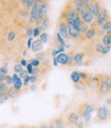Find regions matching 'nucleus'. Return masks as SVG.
I'll return each instance as SVG.
<instances>
[{
  "label": "nucleus",
  "mask_w": 111,
  "mask_h": 128,
  "mask_svg": "<svg viewBox=\"0 0 111 128\" xmlns=\"http://www.w3.org/2000/svg\"><path fill=\"white\" fill-rule=\"evenodd\" d=\"M73 58H74V54L68 53V65H73Z\"/></svg>",
  "instance_id": "nucleus-41"
},
{
  "label": "nucleus",
  "mask_w": 111,
  "mask_h": 128,
  "mask_svg": "<svg viewBox=\"0 0 111 128\" xmlns=\"http://www.w3.org/2000/svg\"><path fill=\"white\" fill-rule=\"evenodd\" d=\"M98 35V27H90L89 30L83 34L85 40H93Z\"/></svg>",
  "instance_id": "nucleus-14"
},
{
  "label": "nucleus",
  "mask_w": 111,
  "mask_h": 128,
  "mask_svg": "<svg viewBox=\"0 0 111 128\" xmlns=\"http://www.w3.org/2000/svg\"><path fill=\"white\" fill-rule=\"evenodd\" d=\"M61 18H63V20L67 24H72V25H74L77 28H79L80 24L82 23L80 16H79V14L74 10V7L71 4L66 5V7L61 14Z\"/></svg>",
  "instance_id": "nucleus-1"
},
{
  "label": "nucleus",
  "mask_w": 111,
  "mask_h": 128,
  "mask_svg": "<svg viewBox=\"0 0 111 128\" xmlns=\"http://www.w3.org/2000/svg\"><path fill=\"white\" fill-rule=\"evenodd\" d=\"M102 8H103V6H102L101 2L99 1V0H95V2L89 6L88 10L91 12V14L95 17V19H96L98 17V14H100V12L102 10Z\"/></svg>",
  "instance_id": "nucleus-13"
},
{
  "label": "nucleus",
  "mask_w": 111,
  "mask_h": 128,
  "mask_svg": "<svg viewBox=\"0 0 111 128\" xmlns=\"http://www.w3.org/2000/svg\"><path fill=\"white\" fill-rule=\"evenodd\" d=\"M103 46H104V44H102V42H101V40L96 42V44H95V51H96L98 54H101Z\"/></svg>",
  "instance_id": "nucleus-29"
},
{
  "label": "nucleus",
  "mask_w": 111,
  "mask_h": 128,
  "mask_svg": "<svg viewBox=\"0 0 111 128\" xmlns=\"http://www.w3.org/2000/svg\"><path fill=\"white\" fill-rule=\"evenodd\" d=\"M39 26H40V28H41L42 32H44L47 28H49V26H50V19H49V17L44 18V20L42 21V23H41Z\"/></svg>",
  "instance_id": "nucleus-26"
},
{
  "label": "nucleus",
  "mask_w": 111,
  "mask_h": 128,
  "mask_svg": "<svg viewBox=\"0 0 111 128\" xmlns=\"http://www.w3.org/2000/svg\"><path fill=\"white\" fill-rule=\"evenodd\" d=\"M100 28H101V30L103 32H104V33H107L109 30H111V20H108L107 22H105Z\"/></svg>",
  "instance_id": "nucleus-23"
},
{
  "label": "nucleus",
  "mask_w": 111,
  "mask_h": 128,
  "mask_svg": "<svg viewBox=\"0 0 111 128\" xmlns=\"http://www.w3.org/2000/svg\"><path fill=\"white\" fill-rule=\"evenodd\" d=\"M108 86H109V91L111 92V76H109L108 78Z\"/></svg>",
  "instance_id": "nucleus-53"
},
{
  "label": "nucleus",
  "mask_w": 111,
  "mask_h": 128,
  "mask_svg": "<svg viewBox=\"0 0 111 128\" xmlns=\"http://www.w3.org/2000/svg\"><path fill=\"white\" fill-rule=\"evenodd\" d=\"M80 121V118H79L77 112H70V113L67 115V118H66V126L68 127H72V128H75L77 126V124Z\"/></svg>",
  "instance_id": "nucleus-7"
},
{
  "label": "nucleus",
  "mask_w": 111,
  "mask_h": 128,
  "mask_svg": "<svg viewBox=\"0 0 111 128\" xmlns=\"http://www.w3.org/2000/svg\"><path fill=\"white\" fill-rule=\"evenodd\" d=\"M111 112L106 106H101L96 108V122L104 123L110 119Z\"/></svg>",
  "instance_id": "nucleus-3"
},
{
  "label": "nucleus",
  "mask_w": 111,
  "mask_h": 128,
  "mask_svg": "<svg viewBox=\"0 0 111 128\" xmlns=\"http://www.w3.org/2000/svg\"><path fill=\"white\" fill-rule=\"evenodd\" d=\"M80 16V19L83 23H85L86 25H89L90 27H97L96 26V19L95 17L91 14V12L89 10H83L81 12H79Z\"/></svg>",
  "instance_id": "nucleus-6"
},
{
  "label": "nucleus",
  "mask_w": 111,
  "mask_h": 128,
  "mask_svg": "<svg viewBox=\"0 0 111 128\" xmlns=\"http://www.w3.org/2000/svg\"><path fill=\"white\" fill-rule=\"evenodd\" d=\"M33 42H34V37H29L28 38V40H27V49H31Z\"/></svg>",
  "instance_id": "nucleus-46"
},
{
  "label": "nucleus",
  "mask_w": 111,
  "mask_h": 128,
  "mask_svg": "<svg viewBox=\"0 0 111 128\" xmlns=\"http://www.w3.org/2000/svg\"><path fill=\"white\" fill-rule=\"evenodd\" d=\"M74 87H75V89H77V90H84L85 87H86V83L80 81L77 84H74Z\"/></svg>",
  "instance_id": "nucleus-32"
},
{
  "label": "nucleus",
  "mask_w": 111,
  "mask_h": 128,
  "mask_svg": "<svg viewBox=\"0 0 111 128\" xmlns=\"http://www.w3.org/2000/svg\"><path fill=\"white\" fill-rule=\"evenodd\" d=\"M56 59H57V61L60 65H63V66L68 65V54L67 53H65V52L60 53L57 57H56Z\"/></svg>",
  "instance_id": "nucleus-15"
},
{
  "label": "nucleus",
  "mask_w": 111,
  "mask_h": 128,
  "mask_svg": "<svg viewBox=\"0 0 111 128\" xmlns=\"http://www.w3.org/2000/svg\"><path fill=\"white\" fill-rule=\"evenodd\" d=\"M50 10V4L49 1H44L40 3V6H39V10H38V14L36 18V26H39L42 23V21L44 20V18L47 17V12H49Z\"/></svg>",
  "instance_id": "nucleus-4"
},
{
  "label": "nucleus",
  "mask_w": 111,
  "mask_h": 128,
  "mask_svg": "<svg viewBox=\"0 0 111 128\" xmlns=\"http://www.w3.org/2000/svg\"><path fill=\"white\" fill-rule=\"evenodd\" d=\"M67 26H68V32H69L70 39H72V40H79L81 37H83L79 28L75 27L72 24H67Z\"/></svg>",
  "instance_id": "nucleus-10"
},
{
  "label": "nucleus",
  "mask_w": 111,
  "mask_h": 128,
  "mask_svg": "<svg viewBox=\"0 0 111 128\" xmlns=\"http://www.w3.org/2000/svg\"><path fill=\"white\" fill-rule=\"evenodd\" d=\"M39 6H40V2H34L33 6L31 7V10H29V23L30 25H33L36 23V18L38 14V10H39Z\"/></svg>",
  "instance_id": "nucleus-12"
},
{
  "label": "nucleus",
  "mask_w": 111,
  "mask_h": 128,
  "mask_svg": "<svg viewBox=\"0 0 111 128\" xmlns=\"http://www.w3.org/2000/svg\"><path fill=\"white\" fill-rule=\"evenodd\" d=\"M110 50H111V46H103V49H102L101 54L102 55H107L110 52Z\"/></svg>",
  "instance_id": "nucleus-39"
},
{
  "label": "nucleus",
  "mask_w": 111,
  "mask_h": 128,
  "mask_svg": "<svg viewBox=\"0 0 111 128\" xmlns=\"http://www.w3.org/2000/svg\"><path fill=\"white\" fill-rule=\"evenodd\" d=\"M21 1H22V4H23V5H25V3H26L27 0H21Z\"/></svg>",
  "instance_id": "nucleus-57"
},
{
  "label": "nucleus",
  "mask_w": 111,
  "mask_h": 128,
  "mask_svg": "<svg viewBox=\"0 0 111 128\" xmlns=\"http://www.w3.org/2000/svg\"><path fill=\"white\" fill-rule=\"evenodd\" d=\"M53 62H54L53 64H54V65H55V66H58V65H59V63H58V61H57V59H56V57L54 58V61H53Z\"/></svg>",
  "instance_id": "nucleus-54"
},
{
  "label": "nucleus",
  "mask_w": 111,
  "mask_h": 128,
  "mask_svg": "<svg viewBox=\"0 0 111 128\" xmlns=\"http://www.w3.org/2000/svg\"><path fill=\"white\" fill-rule=\"evenodd\" d=\"M108 20H110L109 12H108V10L105 8V7H103L102 10L100 12V14H98V17L96 18V26L97 27H101L103 24H104L105 22H107Z\"/></svg>",
  "instance_id": "nucleus-11"
},
{
  "label": "nucleus",
  "mask_w": 111,
  "mask_h": 128,
  "mask_svg": "<svg viewBox=\"0 0 111 128\" xmlns=\"http://www.w3.org/2000/svg\"><path fill=\"white\" fill-rule=\"evenodd\" d=\"M95 2V0H72L71 1V5L74 7V10L79 14L83 10H88L89 6Z\"/></svg>",
  "instance_id": "nucleus-5"
},
{
  "label": "nucleus",
  "mask_w": 111,
  "mask_h": 128,
  "mask_svg": "<svg viewBox=\"0 0 111 128\" xmlns=\"http://www.w3.org/2000/svg\"><path fill=\"white\" fill-rule=\"evenodd\" d=\"M29 63L32 64V66L33 67H39L41 65V60H39L37 58H33V59H31L30 61H28Z\"/></svg>",
  "instance_id": "nucleus-30"
},
{
  "label": "nucleus",
  "mask_w": 111,
  "mask_h": 128,
  "mask_svg": "<svg viewBox=\"0 0 111 128\" xmlns=\"http://www.w3.org/2000/svg\"><path fill=\"white\" fill-rule=\"evenodd\" d=\"M70 78H71V81L73 82V84H77L80 82V76H79V71L77 70H74L71 72L70 74Z\"/></svg>",
  "instance_id": "nucleus-19"
},
{
  "label": "nucleus",
  "mask_w": 111,
  "mask_h": 128,
  "mask_svg": "<svg viewBox=\"0 0 111 128\" xmlns=\"http://www.w3.org/2000/svg\"><path fill=\"white\" fill-rule=\"evenodd\" d=\"M27 76H30V74H29L27 72V70H26L25 68H24V69H23V70L21 71V72L19 74V76H20V78H21L22 80H23V78H26Z\"/></svg>",
  "instance_id": "nucleus-43"
},
{
  "label": "nucleus",
  "mask_w": 111,
  "mask_h": 128,
  "mask_svg": "<svg viewBox=\"0 0 111 128\" xmlns=\"http://www.w3.org/2000/svg\"><path fill=\"white\" fill-rule=\"evenodd\" d=\"M108 78H109V76H102L100 82L98 83V91L101 95H106L110 92L109 86H108Z\"/></svg>",
  "instance_id": "nucleus-9"
},
{
  "label": "nucleus",
  "mask_w": 111,
  "mask_h": 128,
  "mask_svg": "<svg viewBox=\"0 0 111 128\" xmlns=\"http://www.w3.org/2000/svg\"><path fill=\"white\" fill-rule=\"evenodd\" d=\"M24 69V67L21 65L20 63H17V64H14V66H13V71H14V74H20L21 71Z\"/></svg>",
  "instance_id": "nucleus-35"
},
{
  "label": "nucleus",
  "mask_w": 111,
  "mask_h": 128,
  "mask_svg": "<svg viewBox=\"0 0 111 128\" xmlns=\"http://www.w3.org/2000/svg\"><path fill=\"white\" fill-rule=\"evenodd\" d=\"M83 58H84V54L83 53H76L74 54V58H73V65H76V64H78L79 62L83 61Z\"/></svg>",
  "instance_id": "nucleus-21"
},
{
  "label": "nucleus",
  "mask_w": 111,
  "mask_h": 128,
  "mask_svg": "<svg viewBox=\"0 0 111 128\" xmlns=\"http://www.w3.org/2000/svg\"><path fill=\"white\" fill-rule=\"evenodd\" d=\"M31 90H32V91L36 90V85H35V84H33L32 86H31Z\"/></svg>",
  "instance_id": "nucleus-55"
},
{
  "label": "nucleus",
  "mask_w": 111,
  "mask_h": 128,
  "mask_svg": "<svg viewBox=\"0 0 111 128\" xmlns=\"http://www.w3.org/2000/svg\"><path fill=\"white\" fill-rule=\"evenodd\" d=\"M0 74L6 76L8 74V68H7V65H3V66H0Z\"/></svg>",
  "instance_id": "nucleus-38"
},
{
  "label": "nucleus",
  "mask_w": 111,
  "mask_h": 128,
  "mask_svg": "<svg viewBox=\"0 0 111 128\" xmlns=\"http://www.w3.org/2000/svg\"><path fill=\"white\" fill-rule=\"evenodd\" d=\"M4 80H5V76L0 74V83H4Z\"/></svg>",
  "instance_id": "nucleus-51"
},
{
  "label": "nucleus",
  "mask_w": 111,
  "mask_h": 128,
  "mask_svg": "<svg viewBox=\"0 0 111 128\" xmlns=\"http://www.w3.org/2000/svg\"><path fill=\"white\" fill-rule=\"evenodd\" d=\"M17 38V33H15V32L13 31V30H9L8 32H7V34H6V39L8 42H13L14 39Z\"/></svg>",
  "instance_id": "nucleus-25"
},
{
  "label": "nucleus",
  "mask_w": 111,
  "mask_h": 128,
  "mask_svg": "<svg viewBox=\"0 0 111 128\" xmlns=\"http://www.w3.org/2000/svg\"><path fill=\"white\" fill-rule=\"evenodd\" d=\"M12 87L14 88L15 90L21 91V90L23 89V87H24V85H23V80L20 78H19V80H17L15 82H13V83H12Z\"/></svg>",
  "instance_id": "nucleus-22"
},
{
  "label": "nucleus",
  "mask_w": 111,
  "mask_h": 128,
  "mask_svg": "<svg viewBox=\"0 0 111 128\" xmlns=\"http://www.w3.org/2000/svg\"><path fill=\"white\" fill-rule=\"evenodd\" d=\"M33 28L34 27H28V28H26V30H25V33H26V35H27V37L29 38V37H33Z\"/></svg>",
  "instance_id": "nucleus-36"
},
{
  "label": "nucleus",
  "mask_w": 111,
  "mask_h": 128,
  "mask_svg": "<svg viewBox=\"0 0 111 128\" xmlns=\"http://www.w3.org/2000/svg\"><path fill=\"white\" fill-rule=\"evenodd\" d=\"M20 64H21L23 67H26V66H27V64H28V61H27L25 58H22L21 61H20Z\"/></svg>",
  "instance_id": "nucleus-48"
},
{
  "label": "nucleus",
  "mask_w": 111,
  "mask_h": 128,
  "mask_svg": "<svg viewBox=\"0 0 111 128\" xmlns=\"http://www.w3.org/2000/svg\"><path fill=\"white\" fill-rule=\"evenodd\" d=\"M49 128H56V126H55V124H54V121H51V122L49 123Z\"/></svg>",
  "instance_id": "nucleus-52"
},
{
  "label": "nucleus",
  "mask_w": 111,
  "mask_h": 128,
  "mask_svg": "<svg viewBox=\"0 0 111 128\" xmlns=\"http://www.w3.org/2000/svg\"><path fill=\"white\" fill-rule=\"evenodd\" d=\"M30 84V76H27L25 78H23V85L24 87H27Z\"/></svg>",
  "instance_id": "nucleus-47"
},
{
  "label": "nucleus",
  "mask_w": 111,
  "mask_h": 128,
  "mask_svg": "<svg viewBox=\"0 0 111 128\" xmlns=\"http://www.w3.org/2000/svg\"><path fill=\"white\" fill-rule=\"evenodd\" d=\"M53 121H54L56 128H66V123L62 118H57V119L53 120Z\"/></svg>",
  "instance_id": "nucleus-20"
},
{
  "label": "nucleus",
  "mask_w": 111,
  "mask_h": 128,
  "mask_svg": "<svg viewBox=\"0 0 111 128\" xmlns=\"http://www.w3.org/2000/svg\"><path fill=\"white\" fill-rule=\"evenodd\" d=\"M58 32L60 33V35L65 39L66 42H68L70 39V36H69V32H68V26H67V23L60 19L59 22H58Z\"/></svg>",
  "instance_id": "nucleus-8"
},
{
  "label": "nucleus",
  "mask_w": 111,
  "mask_h": 128,
  "mask_svg": "<svg viewBox=\"0 0 111 128\" xmlns=\"http://www.w3.org/2000/svg\"><path fill=\"white\" fill-rule=\"evenodd\" d=\"M37 128H49V123H45V122L40 123L37 126Z\"/></svg>",
  "instance_id": "nucleus-50"
},
{
  "label": "nucleus",
  "mask_w": 111,
  "mask_h": 128,
  "mask_svg": "<svg viewBox=\"0 0 111 128\" xmlns=\"http://www.w3.org/2000/svg\"><path fill=\"white\" fill-rule=\"evenodd\" d=\"M26 55H27V50H25L23 52V56H26Z\"/></svg>",
  "instance_id": "nucleus-58"
},
{
  "label": "nucleus",
  "mask_w": 111,
  "mask_h": 128,
  "mask_svg": "<svg viewBox=\"0 0 111 128\" xmlns=\"http://www.w3.org/2000/svg\"><path fill=\"white\" fill-rule=\"evenodd\" d=\"M6 94H7V96H8L9 98L14 99L20 95V91L15 90L13 87H8V89H7V91H6Z\"/></svg>",
  "instance_id": "nucleus-18"
},
{
  "label": "nucleus",
  "mask_w": 111,
  "mask_h": 128,
  "mask_svg": "<svg viewBox=\"0 0 111 128\" xmlns=\"http://www.w3.org/2000/svg\"><path fill=\"white\" fill-rule=\"evenodd\" d=\"M42 49H43V44L39 39H34L32 46H31V51L34 53H38V52H41Z\"/></svg>",
  "instance_id": "nucleus-16"
},
{
  "label": "nucleus",
  "mask_w": 111,
  "mask_h": 128,
  "mask_svg": "<svg viewBox=\"0 0 111 128\" xmlns=\"http://www.w3.org/2000/svg\"><path fill=\"white\" fill-rule=\"evenodd\" d=\"M44 57H45V54L43 53V52H38L37 54H36V57L35 58H37V59H39V60H43L44 59Z\"/></svg>",
  "instance_id": "nucleus-45"
},
{
  "label": "nucleus",
  "mask_w": 111,
  "mask_h": 128,
  "mask_svg": "<svg viewBox=\"0 0 111 128\" xmlns=\"http://www.w3.org/2000/svg\"><path fill=\"white\" fill-rule=\"evenodd\" d=\"M37 80H38V76H35V74H30V84H35L37 82Z\"/></svg>",
  "instance_id": "nucleus-44"
},
{
  "label": "nucleus",
  "mask_w": 111,
  "mask_h": 128,
  "mask_svg": "<svg viewBox=\"0 0 111 128\" xmlns=\"http://www.w3.org/2000/svg\"><path fill=\"white\" fill-rule=\"evenodd\" d=\"M79 76H80V81L84 82V83H88L90 82V74L83 72V71H79Z\"/></svg>",
  "instance_id": "nucleus-28"
},
{
  "label": "nucleus",
  "mask_w": 111,
  "mask_h": 128,
  "mask_svg": "<svg viewBox=\"0 0 111 128\" xmlns=\"http://www.w3.org/2000/svg\"><path fill=\"white\" fill-rule=\"evenodd\" d=\"M95 110H96V108H95L94 104L84 102L78 106L77 114H78L79 118H80V120H82L84 123H89L92 120V115Z\"/></svg>",
  "instance_id": "nucleus-2"
},
{
  "label": "nucleus",
  "mask_w": 111,
  "mask_h": 128,
  "mask_svg": "<svg viewBox=\"0 0 111 128\" xmlns=\"http://www.w3.org/2000/svg\"><path fill=\"white\" fill-rule=\"evenodd\" d=\"M18 128H23V126H22V127H18Z\"/></svg>",
  "instance_id": "nucleus-59"
},
{
  "label": "nucleus",
  "mask_w": 111,
  "mask_h": 128,
  "mask_svg": "<svg viewBox=\"0 0 111 128\" xmlns=\"http://www.w3.org/2000/svg\"><path fill=\"white\" fill-rule=\"evenodd\" d=\"M33 68H34V67L32 66V64L28 62L27 66H26V70H27V72H28L29 74H33Z\"/></svg>",
  "instance_id": "nucleus-42"
},
{
  "label": "nucleus",
  "mask_w": 111,
  "mask_h": 128,
  "mask_svg": "<svg viewBox=\"0 0 111 128\" xmlns=\"http://www.w3.org/2000/svg\"><path fill=\"white\" fill-rule=\"evenodd\" d=\"M56 40H57V42L59 44L60 46H66V40L60 35V33L58 31H57V33H56Z\"/></svg>",
  "instance_id": "nucleus-24"
},
{
  "label": "nucleus",
  "mask_w": 111,
  "mask_h": 128,
  "mask_svg": "<svg viewBox=\"0 0 111 128\" xmlns=\"http://www.w3.org/2000/svg\"><path fill=\"white\" fill-rule=\"evenodd\" d=\"M41 33H42V30H41L40 26H35L33 28V37H39V35Z\"/></svg>",
  "instance_id": "nucleus-31"
},
{
  "label": "nucleus",
  "mask_w": 111,
  "mask_h": 128,
  "mask_svg": "<svg viewBox=\"0 0 111 128\" xmlns=\"http://www.w3.org/2000/svg\"><path fill=\"white\" fill-rule=\"evenodd\" d=\"M89 28H90V26H89V25H86V24H85V23H83V22L80 24V26H79V30H80V32L82 33V35L85 33L86 31L89 30Z\"/></svg>",
  "instance_id": "nucleus-33"
},
{
  "label": "nucleus",
  "mask_w": 111,
  "mask_h": 128,
  "mask_svg": "<svg viewBox=\"0 0 111 128\" xmlns=\"http://www.w3.org/2000/svg\"><path fill=\"white\" fill-rule=\"evenodd\" d=\"M101 42L104 46H111V30H109L107 33H104L101 37Z\"/></svg>",
  "instance_id": "nucleus-17"
},
{
  "label": "nucleus",
  "mask_w": 111,
  "mask_h": 128,
  "mask_svg": "<svg viewBox=\"0 0 111 128\" xmlns=\"http://www.w3.org/2000/svg\"><path fill=\"white\" fill-rule=\"evenodd\" d=\"M8 99H9V97L7 96V94H6V93H5V94H3V95H0V104H2V103L6 102Z\"/></svg>",
  "instance_id": "nucleus-40"
},
{
  "label": "nucleus",
  "mask_w": 111,
  "mask_h": 128,
  "mask_svg": "<svg viewBox=\"0 0 111 128\" xmlns=\"http://www.w3.org/2000/svg\"><path fill=\"white\" fill-rule=\"evenodd\" d=\"M39 74H40V68H39V67H34V68H33V74H35V76H38Z\"/></svg>",
  "instance_id": "nucleus-49"
},
{
  "label": "nucleus",
  "mask_w": 111,
  "mask_h": 128,
  "mask_svg": "<svg viewBox=\"0 0 111 128\" xmlns=\"http://www.w3.org/2000/svg\"><path fill=\"white\" fill-rule=\"evenodd\" d=\"M4 83H5L7 86L12 85V76H11L10 74H6V76H5V80H4Z\"/></svg>",
  "instance_id": "nucleus-37"
},
{
  "label": "nucleus",
  "mask_w": 111,
  "mask_h": 128,
  "mask_svg": "<svg viewBox=\"0 0 111 128\" xmlns=\"http://www.w3.org/2000/svg\"><path fill=\"white\" fill-rule=\"evenodd\" d=\"M23 128H37V126H25Z\"/></svg>",
  "instance_id": "nucleus-56"
},
{
  "label": "nucleus",
  "mask_w": 111,
  "mask_h": 128,
  "mask_svg": "<svg viewBox=\"0 0 111 128\" xmlns=\"http://www.w3.org/2000/svg\"><path fill=\"white\" fill-rule=\"evenodd\" d=\"M7 89H8V86H7L5 83H0V95L5 94Z\"/></svg>",
  "instance_id": "nucleus-34"
},
{
  "label": "nucleus",
  "mask_w": 111,
  "mask_h": 128,
  "mask_svg": "<svg viewBox=\"0 0 111 128\" xmlns=\"http://www.w3.org/2000/svg\"><path fill=\"white\" fill-rule=\"evenodd\" d=\"M39 40H40L43 44H47V42H49V34H47V32H42V33L39 35Z\"/></svg>",
  "instance_id": "nucleus-27"
}]
</instances>
